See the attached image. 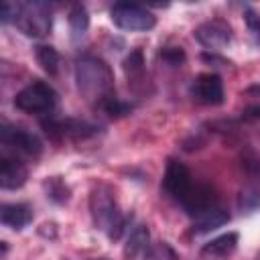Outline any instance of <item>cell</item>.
<instances>
[{
  "label": "cell",
  "instance_id": "cell-1",
  "mask_svg": "<svg viewBox=\"0 0 260 260\" xmlns=\"http://www.w3.org/2000/svg\"><path fill=\"white\" fill-rule=\"evenodd\" d=\"M75 79L81 95L87 102H95L104 108L114 98V75L106 61L85 55L75 65Z\"/></svg>",
  "mask_w": 260,
  "mask_h": 260
},
{
  "label": "cell",
  "instance_id": "cell-2",
  "mask_svg": "<svg viewBox=\"0 0 260 260\" xmlns=\"http://www.w3.org/2000/svg\"><path fill=\"white\" fill-rule=\"evenodd\" d=\"M89 209H91V217L98 230L106 232L110 240H118L122 236V232L128 225V217L122 215L112 189L100 185L98 189L91 191L89 197Z\"/></svg>",
  "mask_w": 260,
  "mask_h": 260
},
{
  "label": "cell",
  "instance_id": "cell-3",
  "mask_svg": "<svg viewBox=\"0 0 260 260\" xmlns=\"http://www.w3.org/2000/svg\"><path fill=\"white\" fill-rule=\"evenodd\" d=\"M14 24L20 32L41 39L51 30V8L45 2H18Z\"/></svg>",
  "mask_w": 260,
  "mask_h": 260
},
{
  "label": "cell",
  "instance_id": "cell-4",
  "mask_svg": "<svg viewBox=\"0 0 260 260\" xmlns=\"http://www.w3.org/2000/svg\"><path fill=\"white\" fill-rule=\"evenodd\" d=\"M55 104H57V93L45 81L28 83L14 98V106L24 114H49L53 112Z\"/></svg>",
  "mask_w": 260,
  "mask_h": 260
},
{
  "label": "cell",
  "instance_id": "cell-5",
  "mask_svg": "<svg viewBox=\"0 0 260 260\" xmlns=\"http://www.w3.org/2000/svg\"><path fill=\"white\" fill-rule=\"evenodd\" d=\"M112 22L122 30H150L156 24V18L146 8L132 2H118L110 10Z\"/></svg>",
  "mask_w": 260,
  "mask_h": 260
},
{
  "label": "cell",
  "instance_id": "cell-6",
  "mask_svg": "<svg viewBox=\"0 0 260 260\" xmlns=\"http://www.w3.org/2000/svg\"><path fill=\"white\" fill-rule=\"evenodd\" d=\"M0 142H2V146L12 148L24 156H39L43 152V142L39 140V136H35L32 132H28L24 128H18V126L4 124L0 130Z\"/></svg>",
  "mask_w": 260,
  "mask_h": 260
},
{
  "label": "cell",
  "instance_id": "cell-7",
  "mask_svg": "<svg viewBox=\"0 0 260 260\" xmlns=\"http://www.w3.org/2000/svg\"><path fill=\"white\" fill-rule=\"evenodd\" d=\"M193 37L205 49H221L232 41V26L225 20H207L195 28Z\"/></svg>",
  "mask_w": 260,
  "mask_h": 260
},
{
  "label": "cell",
  "instance_id": "cell-8",
  "mask_svg": "<svg viewBox=\"0 0 260 260\" xmlns=\"http://www.w3.org/2000/svg\"><path fill=\"white\" fill-rule=\"evenodd\" d=\"M162 187L169 195H173L177 201H181L189 189L193 187V181H191V173L189 169L179 162V160H169L167 165V171H165V177H162Z\"/></svg>",
  "mask_w": 260,
  "mask_h": 260
},
{
  "label": "cell",
  "instance_id": "cell-9",
  "mask_svg": "<svg viewBox=\"0 0 260 260\" xmlns=\"http://www.w3.org/2000/svg\"><path fill=\"white\" fill-rule=\"evenodd\" d=\"M43 128L45 132L55 138V140H61V138H71V140H79V138H87L95 132V126L87 124V122H81V120H45L43 122Z\"/></svg>",
  "mask_w": 260,
  "mask_h": 260
},
{
  "label": "cell",
  "instance_id": "cell-10",
  "mask_svg": "<svg viewBox=\"0 0 260 260\" xmlns=\"http://www.w3.org/2000/svg\"><path fill=\"white\" fill-rule=\"evenodd\" d=\"M191 91L201 104H207V106L223 104V83H221V77L215 73H201L193 81Z\"/></svg>",
  "mask_w": 260,
  "mask_h": 260
},
{
  "label": "cell",
  "instance_id": "cell-11",
  "mask_svg": "<svg viewBox=\"0 0 260 260\" xmlns=\"http://www.w3.org/2000/svg\"><path fill=\"white\" fill-rule=\"evenodd\" d=\"M179 203L183 205V209H185L191 217H197V215H201L203 211L215 207V205H213V203H215V195H213V191H211L209 187H205V185H195V183H193V187L189 189V193H187Z\"/></svg>",
  "mask_w": 260,
  "mask_h": 260
},
{
  "label": "cell",
  "instance_id": "cell-12",
  "mask_svg": "<svg viewBox=\"0 0 260 260\" xmlns=\"http://www.w3.org/2000/svg\"><path fill=\"white\" fill-rule=\"evenodd\" d=\"M26 181V169L22 162L4 156L0 162V187L2 189H18Z\"/></svg>",
  "mask_w": 260,
  "mask_h": 260
},
{
  "label": "cell",
  "instance_id": "cell-13",
  "mask_svg": "<svg viewBox=\"0 0 260 260\" xmlns=\"http://www.w3.org/2000/svg\"><path fill=\"white\" fill-rule=\"evenodd\" d=\"M32 219V211L24 203H4L0 211V221L12 230H22Z\"/></svg>",
  "mask_w": 260,
  "mask_h": 260
},
{
  "label": "cell",
  "instance_id": "cell-14",
  "mask_svg": "<svg viewBox=\"0 0 260 260\" xmlns=\"http://www.w3.org/2000/svg\"><path fill=\"white\" fill-rule=\"evenodd\" d=\"M228 221H230V215H228L223 209L211 207V209H207V211H203L201 215L195 217L193 232H195V234H207V232H211V230H215V228H221V225L228 223Z\"/></svg>",
  "mask_w": 260,
  "mask_h": 260
},
{
  "label": "cell",
  "instance_id": "cell-15",
  "mask_svg": "<svg viewBox=\"0 0 260 260\" xmlns=\"http://www.w3.org/2000/svg\"><path fill=\"white\" fill-rule=\"evenodd\" d=\"M236 246H238V234L228 232V234H221V236L213 238L211 242H207L201 248V254L203 256H228L236 250Z\"/></svg>",
  "mask_w": 260,
  "mask_h": 260
},
{
  "label": "cell",
  "instance_id": "cell-16",
  "mask_svg": "<svg viewBox=\"0 0 260 260\" xmlns=\"http://www.w3.org/2000/svg\"><path fill=\"white\" fill-rule=\"evenodd\" d=\"M148 242H150V234H148V228L146 225H136L128 240H126V246H124V256L126 258H136L138 254L146 252L148 250Z\"/></svg>",
  "mask_w": 260,
  "mask_h": 260
},
{
  "label": "cell",
  "instance_id": "cell-17",
  "mask_svg": "<svg viewBox=\"0 0 260 260\" xmlns=\"http://www.w3.org/2000/svg\"><path fill=\"white\" fill-rule=\"evenodd\" d=\"M69 26H71V39L77 43L85 37L89 28V14L83 4H75L69 12Z\"/></svg>",
  "mask_w": 260,
  "mask_h": 260
},
{
  "label": "cell",
  "instance_id": "cell-18",
  "mask_svg": "<svg viewBox=\"0 0 260 260\" xmlns=\"http://www.w3.org/2000/svg\"><path fill=\"white\" fill-rule=\"evenodd\" d=\"M35 53H37V61H39V65H41L49 75H55L57 69H59V61H61L59 53H57L53 47H47V45L37 47Z\"/></svg>",
  "mask_w": 260,
  "mask_h": 260
},
{
  "label": "cell",
  "instance_id": "cell-19",
  "mask_svg": "<svg viewBox=\"0 0 260 260\" xmlns=\"http://www.w3.org/2000/svg\"><path fill=\"white\" fill-rule=\"evenodd\" d=\"M238 205H240L242 211H256V209H260V185L254 183V185L244 187L240 191Z\"/></svg>",
  "mask_w": 260,
  "mask_h": 260
},
{
  "label": "cell",
  "instance_id": "cell-20",
  "mask_svg": "<svg viewBox=\"0 0 260 260\" xmlns=\"http://www.w3.org/2000/svg\"><path fill=\"white\" fill-rule=\"evenodd\" d=\"M45 189H47V197L53 199L55 203H65L69 199V187L59 177H51L49 181H45Z\"/></svg>",
  "mask_w": 260,
  "mask_h": 260
},
{
  "label": "cell",
  "instance_id": "cell-21",
  "mask_svg": "<svg viewBox=\"0 0 260 260\" xmlns=\"http://www.w3.org/2000/svg\"><path fill=\"white\" fill-rule=\"evenodd\" d=\"M104 110H106V114L120 118V116H126V114H130L132 106H130V104H126V102H120L118 98H112L110 102H106V104H104Z\"/></svg>",
  "mask_w": 260,
  "mask_h": 260
},
{
  "label": "cell",
  "instance_id": "cell-22",
  "mask_svg": "<svg viewBox=\"0 0 260 260\" xmlns=\"http://www.w3.org/2000/svg\"><path fill=\"white\" fill-rule=\"evenodd\" d=\"M144 260H177V256H175V252L167 244H158V246L148 250Z\"/></svg>",
  "mask_w": 260,
  "mask_h": 260
},
{
  "label": "cell",
  "instance_id": "cell-23",
  "mask_svg": "<svg viewBox=\"0 0 260 260\" xmlns=\"http://www.w3.org/2000/svg\"><path fill=\"white\" fill-rule=\"evenodd\" d=\"M160 59L167 61L169 65H179V63L185 61V53H183L181 47H167V49L160 51Z\"/></svg>",
  "mask_w": 260,
  "mask_h": 260
},
{
  "label": "cell",
  "instance_id": "cell-24",
  "mask_svg": "<svg viewBox=\"0 0 260 260\" xmlns=\"http://www.w3.org/2000/svg\"><path fill=\"white\" fill-rule=\"evenodd\" d=\"M142 65H144V59H142V51H132L126 59H124V71L126 73H136V71H140L142 69Z\"/></svg>",
  "mask_w": 260,
  "mask_h": 260
},
{
  "label": "cell",
  "instance_id": "cell-25",
  "mask_svg": "<svg viewBox=\"0 0 260 260\" xmlns=\"http://www.w3.org/2000/svg\"><path fill=\"white\" fill-rule=\"evenodd\" d=\"M242 167H244V171H246L250 177L260 179V158H258L256 154H246V156L242 158Z\"/></svg>",
  "mask_w": 260,
  "mask_h": 260
},
{
  "label": "cell",
  "instance_id": "cell-26",
  "mask_svg": "<svg viewBox=\"0 0 260 260\" xmlns=\"http://www.w3.org/2000/svg\"><path fill=\"white\" fill-rule=\"evenodd\" d=\"M244 18H246V24H248V28L256 35V37H260V14H256L254 10H246V14H244Z\"/></svg>",
  "mask_w": 260,
  "mask_h": 260
},
{
  "label": "cell",
  "instance_id": "cell-27",
  "mask_svg": "<svg viewBox=\"0 0 260 260\" xmlns=\"http://www.w3.org/2000/svg\"><path fill=\"white\" fill-rule=\"evenodd\" d=\"M258 116H260V106H254V108L246 110V118H258Z\"/></svg>",
  "mask_w": 260,
  "mask_h": 260
}]
</instances>
